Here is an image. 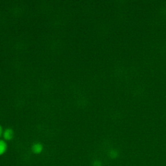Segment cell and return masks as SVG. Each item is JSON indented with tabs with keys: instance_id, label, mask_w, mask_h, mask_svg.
<instances>
[{
	"instance_id": "1",
	"label": "cell",
	"mask_w": 166,
	"mask_h": 166,
	"mask_svg": "<svg viewBox=\"0 0 166 166\" xmlns=\"http://www.w3.org/2000/svg\"><path fill=\"white\" fill-rule=\"evenodd\" d=\"M31 150L35 155H39L43 151V145L40 143H35L33 145Z\"/></svg>"
},
{
	"instance_id": "2",
	"label": "cell",
	"mask_w": 166,
	"mask_h": 166,
	"mask_svg": "<svg viewBox=\"0 0 166 166\" xmlns=\"http://www.w3.org/2000/svg\"><path fill=\"white\" fill-rule=\"evenodd\" d=\"M3 137L5 140H11L13 138L14 132L11 129H7L3 133Z\"/></svg>"
},
{
	"instance_id": "4",
	"label": "cell",
	"mask_w": 166,
	"mask_h": 166,
	"mask_svg": "<svg viewBox=\"0 0 166 166\" xmlns=\"http://www.w3.org/2000/svg\"><path fill=\"white\" fill-rule=\"evenodd\" d=\"M2 134H3V130H2V128L1 127V125H0V137L1 136Z\"/></svg>"
},
{
	"instance_id": "3",
	"label": "cell",
	"mask_w": 166,
	"mask_h": 166,
	"mask_svg": "<svg viewBox=\"0 0 166 166\" xmlns=\"http://www.w3.org/2000/svg\"><path fill=\"white\" fill-rule=\"evenodd\" d=\"M7 149V145L6 142L0 139V156L3 155Z\"/></svg>"
}]
</instances>
